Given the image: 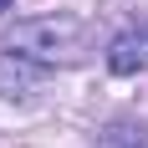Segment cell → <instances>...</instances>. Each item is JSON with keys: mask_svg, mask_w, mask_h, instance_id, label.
Wrapping results in <instances>:
<instances>
[{"mask_svg": "<svg viewBox=\"0 0 148 148\" xmlns=\"http://www.w3.org/2000/svg\"><path fill=\"white\" fill-rule=\"evenodd\" d=\"M41 77H46L41 66H31V61H21L15 51H0V97H31Z\"/></svg>", "mask_w": 148, "mask_h": 148, "instance_id": "3957f363", "label": "cell"}, {"mask_svg": "<svg viewBox=\"0 0 148 148\" xmlns=\"http://www.w3.org/2000/svg\"><path fill=\"white\" fill-rule=\"evenodd\" d=\"M107 66H112L118 77L148 72V26H138V31H123L118 41L107 46Z\"/></svg>", "mask_w": 148, "mask_h": 148, "instance_id": "7a4b0ae2", "label": "cell"}, {"mask_svg": "<svg viewBox=\"0 0 148 148\" xmlns=\"http://www.w3.org/2000/svg\"><path fill=\"white\" fill-rule=\"evenodd\" d=\"M5 51H15L21 61L41 66V72L72 66L87 51V21H77V15H36V21H21L5 36Z\"/></svg>", "mask_w": 148, "mask_h": 148, "instance_id": "6da1fadb", "label": "cell"}, {"mask_svg": "<svg viewBox=\"0 0 148 148\" xmlns=\"http://www.w3.org/2000/svg\"><path fill=\"white\" fill-rule=\"evenodd\" d=\"M10 5H15V0H0V15H5V10H10Z\"/></svg>", "mask_w": 148, "mask_h": 148, "instance_id": "277c9868", "label": "cell"}]
</instances>
